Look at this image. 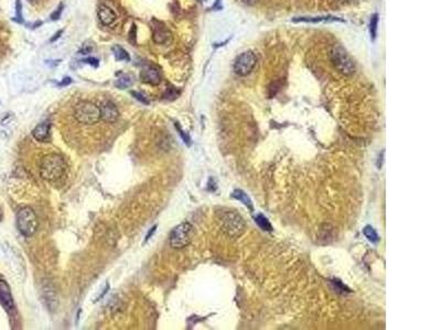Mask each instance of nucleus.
<instances>
[{"label": "nucleus", "instance_id": "nucleus-1", "mask_svg": "<svg viewBox=\"0 0 441 330\" xmlns=\"http://www.w3.org/2000/svg\"><path fill=\"white\" fill-rule=\"evenodd\" d=\"M66 162L58 153L44 155L40 164L41 178L48 182H56L66 172Z\"/></svg>", "mask_w": 441, "mask_h": 330}, {"label": "nucleus", "instance_id": "nucleus-2", "mask_svg": "<svg viewBox=\"0 0 441 330\" xmlns=\"http://www.w3.org/2000/svg\"><path fill=\"white\" fill-rule=\"evenodd\" d=\"M220 228L230 238L240 237L245 230V221L240 214L232 210L223 212L219 216Z\"/></svg>", "mask_w": 441, "mask_h": 330}, {"label": "nucleus", "instance_id": "nucleus-3", "mask_svg": "<svg viewBox=\"0 0 441 330\" xmlns=\"http://www.w3.org/2000/svg\"><path fill=\"white\" fill-rule=\"evenodd\" d=\"M74 118L78 123L92 126L100 120V109L93 102L81 101L74 108Z\"/></svg>", "mask_w": 441, "mask_h": 330}, {"label": "nucleus", "instance_id": "nucleus-4", "mask_svg": "<svg viewBox=\"0 0 441 330\" xmlns=\"http://www.w3.org/2000/svg\"><path fill=\"white\" fill-rule=\"evenodd\" d=\"M331 62L337 70L346 76H350L355 72V64L351 56L341 45H335L330 52Z\"/></svg>", "mask_w": 441, "mask_h": 330}, {"label": "nucleus", "instance_id": "nucleus-5", "mask_svg": "<svg viewBox=\"0 0 441 330\" xmlns=\"http://www.w3.org/2000/svg\"><path fill=\"white\" fill-rule=\"evenodd\" d=\"M17 227L26 237H31L39 227V220L35 210L30 207L21 208L17 214Z\"/></svg>", "mask_w": 441, "mask_h": 330}, {"label": "nucleus", "instance_id": "nucleus-6", "mask_svg": "<svg viewBox=\"0 0 441 330\" xmlns=\"http://www.w3.org/2000/svg\"><path fill=\"white\" fill-rule=\"evenodd\" d=\"M192 226L189 223H182L174 228L170 235V246L173 249H183L191 243Z\"/></svg>", "mask_w": 441, "mask_h": 330}, {"label": "nucleus", "instance_id": "nucleus-7", "mask_svg": "<svg viewBox=\"0 0 441 330\" xmlns=\"http://www.w3.org/2000/svg\"><path fill=\"white\" fill-rule=\"evenodd\" d=\"M257 63V56L253 52V51H245L239 58L236 59L234 63V71L240 76H246L248 74H251L254 70V67L256 66Z\"/></svg>", "mask_w": 441, "mask_h": 330}, {"label": "nucleus", "instance_id": "nucleus-8", "mask_svg": "<svg viewBox=\"0 0 441 330\" xmlns=\"http://www.w3.org/2000/svg\"><path fill=\"white\" fill-rule=\"evenodd\" d=\"M100 109V119L107 123H115L120 118V110L112 101H105Z\"/></svg>", "mask_w": 441, "mask_h": 330}, {"label": "nucleus", "instance_id": "nucleus-9", "mask_svg": "<svg viewBox=\"0 0 441 330\" xmlns=\"http://www.w3.org/2000/svg\"><path fill=\"white\" fill-rule=\"evenodd\" d=\"M0 303L7 310L14 309V298L10 292V287L4 280H0Z\"/></svg>", "mask_w": 441, "mask_h": 330}, {"label": "nucleus", "instance_id": "nucleus-10", "mask_svg": "<svg viewBox=\"0 0 441 330\" xmlns=\"http://www.w3.org/2000/svg\"><path fill=\"white\" fill-rule=\"evenodd\" d=\"M140 78L144 83H147L149 85H154V86L159 84L161 81V76H160L159 71H158L156 67H152V66H148V67L144 68V70L141 71V73H140Z\"/></svg>", "mask_w": 441, "mask_h": 330}, {"label": "nucleus", "instance_id": "nucleus-11", "mask_svg": "<svg viewBox=\"0 0 441 330\" xmlns=\"http://www.w3.org/2000/svg\"><path fill=\"white\" fill-rule=\"evenodd\" d=\"M97 15H98L99 21L103 25H105V26L113 25L116 21V19H117V16L115 14V11L113 10V9H111L108 6H106V5H100L99 6L98 10H97Z\"/></svg>", "mask_w": 441, "mask_h": 330}, {"label": "nucleus", "instance_id": "nucleus-12", "mask_svg": "<svg viewBox=\"0 0 441 330\" xmlns=\"http://www.w3.org/2000/svg\"><path fill=\"white\" fill-rule=\"evenodd\" d=\"M32 135L37 141L44 142L49 139L50 135V123L49 121H44L42 123H39L38 126L33 129Z\"/></svg>", "mask_w": 441, "mask_h": 330}, {"label": "nucleus", "instance_id": "nucleus-13", "mask_svg": "<svg viewBox=\"0 0 441 330\" xmlns=\"http://www.w3.org/2000/svg\"><path fill=\"white\" fill-rule=\"evenodd\" d=\"M232 196H233L235 199H237V201H240L241 203L244 204L246 207H248L251 210H253V203L251 201V198L248 197L247 194H245L244 192L241 191V190H235L233 192V194H232Z\"/></svg>", "mask_w": 441, "mask_h": 330}, {"label": "nucleus", "instance_id": "nucleus-14", "mask_svg": "<svg viewBox=\"0 0 441 330\" xmlns=\"http://www.w3.org/2000/svg\"><path fill=\"white\" fill-rule=\"evenodd\" d=\"M112 50H113V53H114V55H115L116 60H118V61H129L131 60V56H129V54L127 53V51L124 48L120 47V45H115V47H113Z\"/></svg>", "mask_w": 441, "mask_h": 330}, {"label": "nucleus", "instance_id": "nucleus-15", "mask_svg": "<svg viewBox=\"0 0 441 330\" xmlns=\"http://www.w3.org/2000/svg\"><path fill=\"white\" fill-rule=\"evenodd\" d=\"M255 221L257 223V225L261 227V228L265 231H271L273 230V226L269 223V220L267 219V217H265L264 215L258 214L255 217Z\"/></svg>", "mask_w": 441, "mask_h": 330}, {"label": "nucleus", "instance_id": "nucleus-16", "mask_svg": "<svg viewBox=\"0 0 441 330\" xmlns=\"http://www.w3.org/2000/svg\"><path fill=\"white\" fill-rule=\"evenodd\" d=\"M363 233H364V236L367 238V240L371 241V242L375 243V242L380 241V236L377 235L376 230L371 226L365 227L364 230H363Z\"/></svg>", "mask_w": 441, "mask_h": 330}, {"label": "nucleus", "instance_id": "nucleus-17", "mask_svg": "<svg viewBox=\"0 0 441 330\" xmlns=\"http://www.w3.org/2000/svg\"><path fill=\"white\" fill-rule=\"evenodd\" d=\"M132 84H133V79H132L131 76H129V75H122V76H121L120 78H118L117 81L115 82V86H116L117 88L125 89V88H127V87L131 86Z\"/></svg>", "mask_w": 441, "mask_h": 330}, {"label": "nucleus", "instance_id": "nucleus-18", "mask_svg": "<svg viewBox=\"0 0 441 330\" xmlns=\"http://www.w3.org/2000/svg\"><path fill=\"white\" fill-rule=\"evenodd\" d=\"M167 38L170 39V33L166 32L165 30H158L155 32V41L158 43H165Z\"/></svg>", "mask_w": 441, "mask_h": 330}, {"label": "nucleus", "instance_id": "nucleus-19", "mask_svg": "<svg viewBox=\"0 0 441 330\" xmlns=\"http://www.w3.org/2000/svg\"><path fill=\"white\" fill-rule=\"evenodd\" d=\"M377 26H378V16L374 15L372 17L371 19V24H370V32L372 38L374 39L376 37V32H377Z\"/></svg>", "mask_w": 441, "mask_h": 330}, {"label": "nucleus", "instance_id": "nucleus-20", "mask_svg": "<svg viewBox=\"0 0 441 330\" xmlns=\"http://www.w3.org/2000/svg\"><path fill=\"white\" fill-rule=\"evenodd\" d=\"M331 283L333 284V286H335V289H336L337 292H340V293L350 292V289H349L346 285H343V284H342L340 281H338V280H332Z\"/></svg>", "mask_w": 441, "mask_h": 330}, {"label": "nucleus", "instance_id": "nucleus-21", "mask_svg": "<svg viewBox=\"0 0 441 330\" xmlns=\"http://www.w3.org/2000/svg\"><path fill=\"white\" fill-rule=\"evenodd\" d=\"M176 128H177V130L179 131V134H180V136L181 138H182V140L184 141V143H186V145H190L191 144V140H190V136L188 135V134H185L184 133V131L182 129L180 128V126L178 123H176Z\"/></svg>", "mask_w": 441, "mask_h": 330}, {"label": "nucleus", "instance_id": "nucleus-22", "mask_svg": "<svg viewBox=\"0 0 441 330\" xmlns=\"http://www.w3.org/2000/svg\"><path fill=\"white\" fill-rule=\"evenodd\" d=\"M132 95L134 96L135 97V99H137L138 101H140V102H143V104H145V105H149V100L147 99V97H145V96L141 94V93H137V92H132Z\"/></svg>", "mask_w": 441, "mask_h": 330}, {"label": "nucleus", "instance_id": "nucleus-23", "mask_svg": "<svg viewBox=\"0 0 441 330\" xmlns=\"http://www.w3.org/2000/svg\"><path fill=\"white\" fill-rule=\"evenodd\" d=\"M83 62H84V63H88V64L93 65V66H97L98 65V60L97 59H94V58L85 59V60H83Z\"/></svg>", "mask_w": 441, "mask_h": 330}, {"label": "nucleus", "instance_id": "nucleus-24", "mask_svg": "<svg viewBox=\"0 0 441 330\" xmlns=\"http://www.w3.org/2000/svg\"><path fill=\"white\" fill-rule=\"evenodd\" d=\"M156 229H157V226H154V227H152V228H151V230H150V231H149L148 233H147V236H146V239H145V242H147V241H148V240H149V239H150V237H151L152 235H154V232L156 231Z\"/></svg>", "mask_w": 441, "mask_h": 330}, {"label": "nucleus", "instance_id": "nucleus-25", "mask_svg": "<svg viewBox=\"0 0 441 330\" xmlns=\"http://www.w3.org/2000/svg\"><path fill=\"white\" fill-rule=\"evenodd\" d=\"M61 11H62V7L60 8V10H56V11H55V14L52 15V19H53V20H56V19L59 18V17H60V14H61Z\"/></svg>", "mask_w": 441, "mask_h": 330}, {"label": "nucleus", "instance_id": "nucleus-26", "mask_svg": "<svg viewBox=\"0 0 441 330\" xmlns=\"http://www.w3.org/2000/svg\"><path fill=\"white\" fill-rule=\"evenodd\" d=\"M62 33H63V30H61V31H59V32H56V34H55V37H54V38H52V39H51V41H52V42H53V41H55V40H56V39H58V38H60V36H61V34H62Z\"/></svg>", "mask_w": 441, "mask_h": 330}, {"label": "nucleus", "instance_id": "nucleus-27", "mask_svg": "<svg viewBox=\"0 0 441 330\" xmlns=\"http://www.w3.org/2000/svg\"><path fill=\"white\" fill-rule=\"evenodd\" d=\"M70 83H71V78L67 77V78H64L63 83H61L60 85H62V86H63V85H67V84H70Z\"/></svg>", "mask_w": 441, "mask_h": 330}, {"label": "nucleus", "instance_id": "nucleus-28", "mask_svg": "<svg viewBox=\"0 0 441 330\" xmlns=\"http://www.w3.org/2000/svg\"><path fill=\"white\" fill-rule=\"evenodd\" d=\"M242 2H244L245 4H253L254 0H242Z\"/></svg>", "mask_w": 441, "mask_h": 330}]
</instances>
